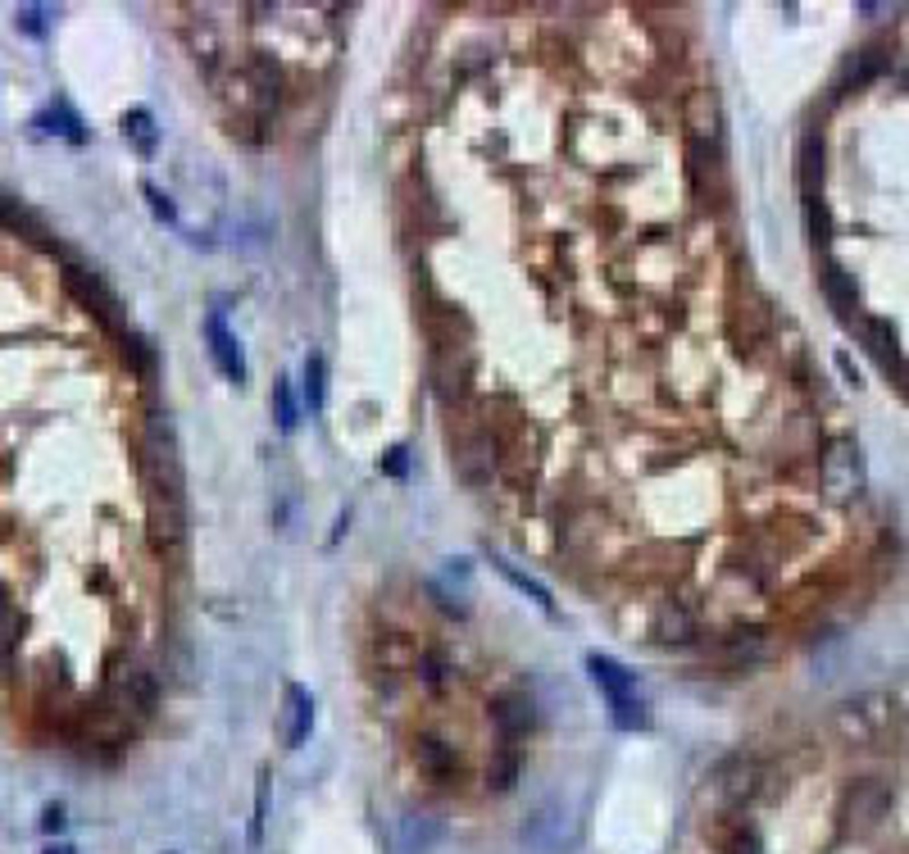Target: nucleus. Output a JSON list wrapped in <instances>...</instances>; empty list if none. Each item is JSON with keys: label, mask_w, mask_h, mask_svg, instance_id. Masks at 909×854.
<instances>
[{"label": "nucleus", "mask_w": 909, "mask_h": 854, "mask_svg": "<svg viewBox=\"0 0 909 854\" xmlns=\"http://www.w3.org/2000/svg\"><path fill=\"white\" fill-rule=\"evenodd\" d=\"M587 673L600 686L605 705H610V723L619 731H646L651 727V709H646L642 691H636V678L628 673L619 659H610V655H587Z\"/></svg>", "instance_id": "nucleus-1"}, {"label": "nucleus", "mask_w": 909, "mask_h": 854, "mask_svg": "<svg viewBox=\"0 0 909 854\" xmlns=\"http://www.w3.org/2000/svg\"><path fill=\"white\" fill-rule=\"evenodd\" d=\"M818 477H824V492L832 500H855L864 492V450L855 437H832L824 450V464H818Z\"/></svg>", "instance_id": "nucleus-2"}, {"label": "nucleus", "mask_w": 909, "mask_h": 854, "mask_svg": "<svg viewBox=\"0 0 909 854\" xmlns=\"http://www.w3.org/2000/svg\"><path fill=\"white\" fill-rule=\"evenodd\" d=\"M110 695L124 705V714L133 709L137 718H150L160 709V695H164V682L156 668H146V663H114V673H110Z\"/></svg>", "instance_id": "nucleus-3"}, {"label": "nucleus", "mask_w": 909, "mask_h": 854, "mask_svg": "<svg viewBox=\"0 0 909 854\" xmlns=\"http://www.w3.org/2000/svg\"><path fill=\"white\" fill-rule=\"evenodd\" d=\"M414 769L423 773V782H433V786H454L464 777L460 754H454V746L446 737H437V731H418L414 737Z\"/></svg>", "instance_id": "nucleus-4"}, {"label": "nucleus", "mask_w": 909, "mask_h": 854, "mask_svg": "<svg viewBox=\"0 0 909 854\" xmlns=\"http://www.w3.org/2000/svg\"><path fill=\"white\" fill-rule=\"evenodd\" d=\"M537 695L532 691H505L492 700V723L500 731V741L514 746V741H528L537 731Z\"/></svg>", "instance_id": "nucleus-5"}, {"label": "nucleus", "mask_w": 909, "mask_h": 854, "mask_svg": "<svg viewBox=\"0 0 909 854\" xmlns=\"http://www.w3.org/2000/svg\"><path fill=\"white\" fill-rule=\"evenodd\" d=\"M760 782H764V769L755 764V759H746V754L727 759V764L714 773V790H718V800H723L727 809H741L746 800H755Z\"/></svg>", "instance_id": "nucleus-6"}, {"label": "nucleus", "mask_w": 909, "mask_h": 854, "mask_svg": "<svg viewBox=\"0 0 909 854\" xmlns=\"http://www.w3.org/2000/svg\"><path fill=\"white\" fill-rule=\"evenodd\" d=\"M205 342H209V355H215V363H219V373L228 378V382H246V355H241V342H237V332L223 323V314L219 310H209L205 314Z\"/></svg>", "instance_id": "nucleus-7"}, {"label": "nucleus", "mask_w": 909, "mask_h": 854, "mask_svg": "<svg viewBox=\"0 0 909 854\" xmlns=\"http://www.w3.org/2000/svg\"><path fill=\"white\" fill-rule=\"evenodd\" d=\"M682 128H687V141L723 150V114H718V101L710 91H691L682 101Z\"/></svg>", "instance_id": "nucleus-8"}, {"label": "nucleus", "mask_w": 909, "mask_h": 854, "mask_svg": "<svg viewBox=\"0 0 909 854\" xmlns=\"http://www.w3.org/2000/svg\"><path fill=\"white\" fill-rule=\"evenodd\" d=\"M310 731H314V695L306 686H287L283 691V746L287 750H300L310 741Z\"/></svg>", "instance_id": "nucleus-9"}, {"label": "nucleus", "mask_w": 909, "mask_h": 854, "mask_svg": "<svg viewBox=\"0 0 909 854\" xmlns=\"http://www.w3.org/2000/svg\"><path fill=\"white\" fill-rule=\"evenodd\" d=\"M646 632H651V641H659V646H687V641L695 636V614L682 600H659Z\"/></svg>", "instance_id": "nucleus-10"}, {"label": "nucleus", "mask_w": 909, "mask_h": 854, "mask_svg": "<svg viewBox=\"0 0 909 854\" xmlns=\"http://www.w3.org/2000/svg\"><path fill=\"white\" fill-rule=\"evenodd\" d=\"M883 723H887V709H883V700H877V695L851 700V705L837 709V731H841L845 741H873Z\"/></svg>", "instance_id": "nucleus-11"}, {"label": "nucleus", "mask_w": 909, "mask_h": 854, "mask_svg": "<svg viewBox=\"0 0 909 854\" xmlns=\"http://www.w3.org/2000/svg\"><path fill=\"white\" fill-rule=\"evenodd\" d=\"M887 805H891V796L883 782H860L851 796H845V822H851L855 832H868V828H877V818L887 813Z\"/></svg>", "instance_id": "nucleus-12"}, {"label": "nucleus", "mask_w": 909, "mask_h": 854, "mask_svg": "<svg viewBox=\"0 0 909 854\" xmlns=\"http://www.w3.org/2000/svg\"><path fill=\"white\" fill-rule=\"evenodd\" d=\"M864 342H868V355L877 359V369H883L887 378H896L900 382V373H905V355H900V337H896V327L887 323V319H868V327H864Z\"/></svg>", "instance_id": "nucleus-13"}, {"label": "nucleus", "mask_w": 909, "mask_h": 854, "mask_svg": "<svg viewBox=\"0 0 909 854\" xmlns=\"http://www.w3.org/2000/svg\"><path fill=\"white\" fill-rule=\"evenodd\" d=\"M65 282H69V291L87 304V310H96L105 323H114L118 327V300L105 291V282L96 278V273H87V268H78V264H69V273H65Z\"/></svg>", "instance_id": "nucleus-14"}, {"label": "nucleus", "mask_w": 909, "mask_h": 854, "mask_svg": "<svg viewBox=\"0 0 909 854\" xmlns=\"http://www.w3.org/2000/svg\"><path fill=\"white\" fill-rule=\"evenodd\" d=\"M523 845L532 850H560L564 845V809L560 805H541L528 822H523Z\"/></svg>", "instance_id": "nucleus-15"}, {"label": "nucleus", "mask_w": 909, "mask_h": 854, "mask_svg": "<svg viewBox=\"0 0 909 854\" xmlns=\"http://www.w3.org/2000/svg\"><path fill=\"white\" fill-rule=\"evenodd\" d=\"M796 182L805 200L818 196V187H824V137L818 132H805L796 146Z\"/></svg>", "instance_id": "nucleus-16"}, {"label": "nucleus", "mask_w": 909, "mask_h": 854, "mask_svg": "<svg viewBox=\"0 0 909 854\" xmlns=\"http://www.w3.org/2000/svg\"><path fill=\"white\" fill-rule=\"evenodd\" d=\"M824 296H828V304H832L841 319H855V310H860V287H855V273L851 268L828 264L824 268Z\"/></svg>", "instance_id": "nucleus-17"}, {"label": "nucleus", "mask_w": 909, "mask_h": 854, "mask_svg": "<svg viewBox=\"0 0 909 854\" xmlns=\"http://www.w3.org/2000/svg\"><path fill=\"white\" fill-rule=\"evenodd\" d=\"M519 773H523V754L519 746H505L492 754V764H487V790H496V796H505V790L519 786Z\"/></svg>", "instance_id": "nucleus-18"}, {"label": "nucleus", "mask_w": 909, "mask_h": 854, "mask_svg": "<svg viewBox=\"0 0 909 854\" xmlns=\"http://www.w3.org/2000/svg\"><path fill=\"white\" fill-rule=\"evenodd\" d=\"M19 641H23V619H19V609L10 604V596L0 591V673H10V668H14Z\"/></svg>", "instance_id": "nucleus-19"}, {"label": "nucleus", "mask_w": 909, "mask_h": 854, "mask_svg": "<svg viewBox=\"0 0 909 854\" xmlns=\"http://www.w3.org/2000/svg\"><path fill=\"white\" fill-rule=\"evenodd\" d=\"M437 836H441V828H437L433 818H418V813H405L401 818V850L405 854H428Z\"/></svg>", "instance_id": "nucleus-20"}, {"label": "nucleus", "mask_w": 909, "mask_h": 854, "mask_svg": "<svg viewBox=\"0 0 909 854\" xmlns=\"http://www.w3.org/2000/svg\"><path fill=\"white\" fill-rule=\"evenodd\" d=\"M124 137L141 150V155H156V146H160V132H156V118H150L146 109H128L124 114Z\"/></svg>", "instance_id": "nucleus-21"}, {"label": "nucleus", "mask_w": 909, "mask_h": 854, "mask_svg": "<svg viewBox=\"0 0 909 854\" xmlns=\"http://www.w3.org/2000/svg\"><path fill=\"white\" fill-rule=\"evenodd\" d=\"M414 673H418L423 686L437 695V691H446V682H450V663H446L441 650H418V655H414Z\"/></svg>", "instance_id": "nucleus-22"}, {"label": "nucleus", "mask_w": 909, "mask_h": 854, "mask_svg": "<svg viewBox=\"0 0 909 854\" xmlns=\"http://www.w3.org/2000/svg\"><path fill=\"white\" fill-rule=\"evenodd\" d=\"M883 69H887V55L877 50V46H868V50H860V55L851 59V65H845V73H841V86H851V82H855V86H864V82H873V78L883 73Z\"/></svg>", "instance_id": "nucleus-23"}, {"label": "nucleus", "mask_w": 909, "mask_h": 854, "mask_svg": "<svg viewBox=\"0 0 909 854\" xmlns=\"http://www.w3.org/2000/svg\"><path fill=\"white\" fill-rule=\"evenodd\" d=\"M323 401H327V363H323V355H310L306 359V405H310V414H319Z\"/></svg>", "instance_id": "nucleus-24"}, {"label": "nucleus", "mask_w": 909, "mask_h": 854, "mask_svg": "<svg viewBox=\"0 0 909 854\" xmlns=\"http://www.w3.org/2000/svg\"><path fill=\"white\" fill-rule=\"evenodd\" d=\"M805 228H809L814 246H828V241H832V214H828V205L818 200V196L805 200Z\"/></svg>", "instance_id": "nucleus-25"}, {"label": "nucleus", "mask_w": 909, "mask_h": 854, "mask_svg": "<svg viewBox=\"0 0 909 854\" xmlns=\"http://www.w3.org/2000/svg\"><path fill=\"white\" fill-rule=\"evenodd\" d=\"M273 418H278L283 432L296 427V401H291V382L287 378H273Z\"/></svg>", "instance_id": "nucleus-26"}, {"label": "nucleus", "mask_w": 909, "mask_h": 854, "mask_svg": "<svg viewBox=\"0 0 909 854\" xmlns=\"http://www.w3.org/2000/svg\"><path fill=\"white\" fill-rule=\"evenodd\" d=\"M496 568H500V573H505V577H509V582H514V587H519L523 596H532V600H537L541 609H555V600H551V591H545V587L537 582V577H528V573H519V568H509L505 559H496Z\"/></svg>", "instance_id": "nucleus-27"}, {"label": "nucleus", "mask_w": 909, "mask_h": 854, "mask_svg": "<svg viewBox=\"0 0 909 854\" xmlns=\"http://www.w3.org/2000/svg\"><path fill=\"white\" fill-rule=\"evenodd\" d=\"M46 19H50V10H42V5H23V10L14 14V23L23 27L27 37H46Z\"/></svg>", "instance_id": "nucleus-28"}, {"label": "nucleus", "mask_w": 909, "mask_h": 854, "mask_svg": "<svg viewBox=\"0 0 909 854\" xmlns=\"http://www.w3.org/2000/svg\"><path fill=\"white\" fill-rule=\"evenodd\" d=\"M124 355H133L137 359V369H156V350H150V342L146 337H137V332H124Z\"/></svg>", "instance_id": "nucleus-29"}, {"label": "nucleus", "mask_w": 909, "mask_h": 854, "mask_svg": "<svg viewBox=\"0 0 909 854\" xmlns=\"http://www.w3.org/2000/svg\"><path fill=\"white\" fill-rule=\"evenodd\" d=\"M405 464H410V450H405V446H391V450L382 454V464H378V469H382L387 477H405Z\"/></svg>", "instance_id": "nucleus-30"}, {"label": "nucleus", "mask_w": 909, "mask_h": 854, "mask_svg": "<svg viewBox=\"0 0 909 854\" xmlns=\"http://www.w3.org/2000/svg\"><path fill=\"white\" fill-rule=\"evenodd\" d=\"M764 845H760V836L755 832H746V828H737L733 836H727V854H760Z\"/></svg>", "instance_id": "nucleus-31"}, {"label": "nucleus", "mask_w": 909, "mask_h": 854, "mask_svg": "<svg viewBox=\"0 0 909 854\" xmlns=\"http://www.w3.org/2000/svg\"><path fill=\"white\" fill-rule=\"evenodd\" d=\"M146 192V200H150V209H156V219H164V223H177V209L169 205V196H160L156 187H141Z\"/></svg>", "instance_id": "nucleus-32"}, {"label": "nucleus", "mask_w": 909, "mask_h": 854, "mask_svg": "<svg viewBox=\"0 0 909 854\" xmlns=\"http://www.w3.org/2000/svg\"><path fill=\"white\" fill-rule=\"evenodd\" d=\"M264 809H268V786H260V800H255V822H251V841L260 845L264 836Z\"/></svg>", "instance_id": "nucleus-33"}, {"label": "nucleus", "mask_w": 909, "mask_h": 854, "mask_svg": "<svg viewBox=\"0 0 909 854\" xmlns=\"http://www.w3.org/2000/svg\"><path fill=\"white\" fill-rule=\"evenodd\" d=\"M59 828H65V805H50L42 813V832H59Z\"/></svg>", "instance_id": "nucleus-34"}, {"label": "nucleus", "mask_w": 909, "mask_h": 854, "mask_svg": "<svg viewBox=\"0 0 909 854\" xmlns=\"http://www.w3.org/2000/svg\"><path fill=\"white\" fill-rule=\"evenodd\" d=\"M42 854H78V850H73V845H46Z\"/></svg>", "instance_id": "nucleus-35"}]
</instances>
